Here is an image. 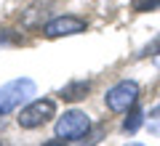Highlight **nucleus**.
Listing matches in <instances>:
<instances>
[{
  "mask_svg": "<svg viewBox=\"0 0 160 146\" xmlns=\"http://www.w3.org/2000/svg\"><path fill=\"white\" fill-rule=\"evenodd\" d=\"M53 117H56V101H53V98H35L27 106H22L16 122H19V128H24V130H35V128H40V125L51 122Z\"/></svg>",
  "mask_w": 160,
  "mask_h": 146,
  "instance_id": "f257e3e1",
  "label": "nucleus"
},
{
  "mask_svg": "<svg viewBox=\"0 0 160 146\" xmlns=\"http://www.w3.org/2000/svg\"><path fill=\"white\" fill-rule=\"evenodd\" d=\"M136 101H139V82H133V80H120L104 93V104L115 114L131 112L136 106Z\"/></svg>",
  "mask_w": 160,
  "mask_h": 146,
  "instance_id": "f03ea898",
  "label": "nucleus"
},
{
  "mask_svg": "<svg viewBox=\"0 0 160 146\" xmlns=\"http://www.w3.org/2000/svg\"><path fill=\"white\" fill-rule=\"evenodd\" d=\"M35 96V82L29 77L22 80H11L8 85L0 88V114H8L13 109H19L24 101H29Z\"/></svg>",
  "mask_w": 160,
  "mask_h": 146,
  "instance_id": "7ed1b4c3",
  "label": "nucleus"
},
{
  "mask_svg": "<svg viewBox=\"0 0 160 146\" xmlns=\"http://www.w3.org/2000/svg\"><path fill=\"white\" fill-rule=\"evenodd\" d=\"M91 130V117L83 109H69L56 120V135L64 141H80Z\"/></svg>",
  "mask_w": 160,
  "mask_h": 146,
  "instance_id": "20e7f679",
  "label": "nucleus"
},
{
  "mask_svg": "<svg viewBox=\"0 0 160 146\" xmlns=\"http://www.w3.org/2000/svg\"><path fill=\"white\" fill-rule=\"evenodd\" d=\"M80 32H86V19L72 16V13L56 16L43 27V35L46 37H69V35H80Z\"/></svg>",
  "mask_w": 160,
  "mask_h": 146,
  "instance_id": "39448f33",
  "label": "nucleus"
},
{
  "mask_svg": "<svg viewBox=\"0 0 160 146\" xmlns=\"http://www.w3.org/2000/svg\"><path fill=\"white\" fill-rule=\"evenodd\" d=\"M88 90H91V82H88V80H75V82L64 85L59 96H62L64 101H80V98L88 96Z\"/></svg>",
  "mask_w": 160,
  "mask_h": 146,
  "instance_id": "423d86ee",
  "label": "nucleus"
},
{
  "mask_svg": "<svg viewBox=\"0 0 160 146\" xmlns=\"http://www.w3.org/2000/svg\"><path fill=\"white\" fill-rule=\"evenodd\" d=\"M142 122H144V112H142V109H136V106H133V109H131V114H128V120L123 122V130L133 133L136 128H142Z\"/></svg>",
  "mask_w": 160,
  "mask_h": 146,
  "instance_id": "0eeeda50",
  "label": "nucleus"
},
{
  "mask_svg": "<svg viewBox=\"0 0 160 146\" xmlns=\"http://www.w3.org/2000/svg\"><path fill=\"white\" fill-rule=\"evenodd\" d=\"M131 8L136 13H147V11H158L160 0H131Z\"/></svg>",
  "mask_w": 160,
  "mask_h": 146,
  "instance_id": "6e6552de",
  "label": "nucleus"
},
{
  "mask_svg": "<svg viewBox=\"0 0 160 146\" xmlns=\"http://www.w3.org/2000/svg\"><path fill=\"white\" fill-rule=\"evenodd\" d=\"M149 128H152V130H155V133H158V135H160V109H158V112H155V114H152V122H149Z\"/></svg>",
  "mask_w": 160,
  "mask_h": 146,
  "instance_id": "1a4fd4ad",
  "label": "nucleus"
},
{
  "mask_svg": "<svg viewBox=\"0 0 160 146\" xmlns=\"http://www.w3.org/2000/svg\"><path fill=\"white\" fill-rule=\"evenodd\" d=\"M126 146H144V144H126Z\"/></svg>",
  "mask_w": 160,
  "mask_h": 146,
  "instance_id": "9d476101",
  "label": "nucleus"
},
{
  "mask_svg": "<svg viewBox=\"0 0 160 146\" xmlns=\"http://www.w3.org/2000/svg\"><path fill=\"white\" fill-rule=\"evenodd\" d=\"M155 61H158V64H160V56H155Z\"/></svg>",
  "mask_w": 160,
  "mask_h": 146,
  "instance_id": "9b49d317",
  "label": "nucleus"
}]
</instances>
